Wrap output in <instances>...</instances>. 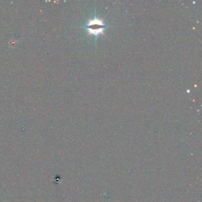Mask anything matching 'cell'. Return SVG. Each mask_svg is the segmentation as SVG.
Listing matches in <instances>:
<instances>
[{
	"label": "cell",
	"instance_id": "1",
	"mask_svg": "<svg viewBox=\"0 0 202 202\" xmlns=\"http://www.w3.org/2000/svg\"><path fill=\"white\" fill-rule=\"evenodd\" d=\"M106 27V26L104 25L102 20L97 18L90 20L87 25H86V28L89 33L96 36H99V35L102 34Z\"/></svg>",
	"mask_w": 202,
	"mask_h": 202
}]
</instances>
